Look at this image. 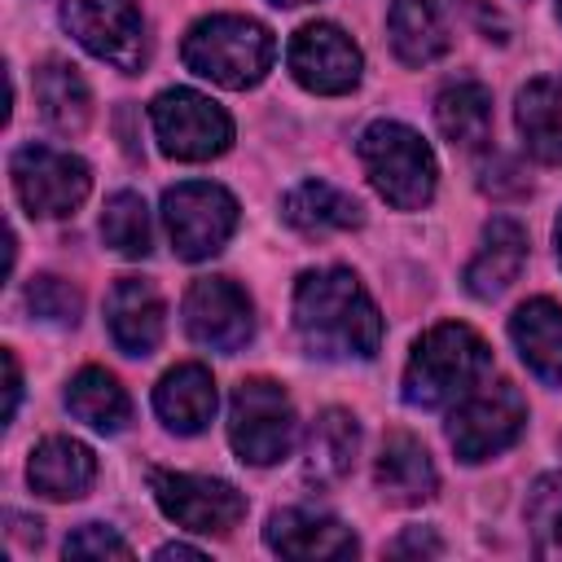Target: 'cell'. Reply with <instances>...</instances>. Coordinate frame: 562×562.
<instances>
[{"label":"cell","mask_w":562,"mask_h":562,"mask_svg":"<svg viewBox=\"0 0 562 562\" xmlns=\"http://www.w3.org/2000/svg\"><path fill=\"white\" fill-rule=\"evenodd\" d=\"M101 241L127 259H145L154 246V228H149V206L140 193L119 189L114 198H105L101 211Z\"/></svg>","instance_id":"cell-28"},{"label":"cell","mask_w":562,"mask_h":562,"mask_svg":"<svg viewBox=\"0 0 562 562\" xmlns=\"http://www.w3.org/2000/svg\"><path fill=\"white\" fill-rule=\"evenodd\" d=\"M9 522H13V527H9V536H13V540H22V544H40V540H44V522H40V518L9 514Z\"/></svg>","instance_id":"cell-34"},{"label":"cell","mask_w":562,"mask_h":562,"mask_svg":"<svg viewBox=\"0 0 562 562\" xmlns=\"http://www.w3.org/2000/svg\"><path fill=\"white\" fill-rule=\"evenodd\" d=\"M531 549L549 562H562V474H544L527 492Z\"/></svg>","instance_id":"cell-29"},{"label":"cell","mask_w":562,"mask_h":562,"mask_svg":"<svg viewBox=\"0 0 562 562\" xmlns=\"http://www.w3.org/2000/svg\"><path fill=\"white\" fill-rule=\"evenodd\" d=\"M356 154L382 202H391L395 211L430 206L435 184H439V162L408 123H395V119L369 123L356 140Z\"/></svg>","instance_id":"cell-4"},{"label":"cell","mask_w":562,"mask_h":562,"mask_svg":"<svg viewBox=\"0 0 562 562\" xmlns=\"http://www.w3.org/2000/svg\"><path fill=\"white\" fill-rule=\"evenodd\" d=\"M299 439V413L281 382L241 378L228 400V443L246 465H277Z\"/></svg>","instance_id":"cell-5"},{"label":"cell","mask_w":562,"mask_h":562,"mask_svg":"<svg viewBox=\"0 0 562 562\" xmlns=\"http://www.w3.org/2000/svg\"><path fill=\"white\" fill-rule=\"evenodd\" d=\"M154 558H202V549H193V544H162Z\"/></svg>","instance_id":"cell-35"},{"label":"cell","mask_w":562,"mask_h":562,"mask_svg":"<svg viewBox=\"0 0 562 562\" xmlns=\"http://www.w3.org/2000/svg\"><path fill=\"white\" fill-rule=\"evenodd\" d=\"M522 430H527V400L505 378L501 382L483 378L470 395L457 400V408L448 417V443L465 465H479V461L514 448Z\"/></svg>","instance_id":"cell-6"},{"label":"cell","mask_w":562,"mask_h":562,"mask_svg":"<svg viewBox=\"0 0 562 562\" xmlns=\"http://www.w3.org/2000/svg\"><path fill=\"white\" fill-rule=\"evenodd\" d=\"M4 373H9V386H4V422H13V413H18V400H22V369H18V356L13 351H4Z\"/></svg>","instance_id":"cell-33"},{"label":"cell","mask_w":562,"mask_h":562,"mask_svg":"<svg viewBox=\"0 0 562 562\" xmlns=\"http://www.w3.org/2000/svg\"><path fill=\"white\" fill-rule=\"evenodd\" d=\"M558 18H562V0H558Z\"/></svg>","instance_id":"cell-38"},{"label":"cell","mask_w":562,"mask_h":562,"mask_svg":"<svg viewBox=\"0 0 562 562\" xmlns=\"http://www.w3.org/2000/svg\"><path fill=\"white\" fill-rule=\"evenodd\" d=\"M294 334L321 360H373L382 316L351 268H312L294 285Z\"/></svg>","instance_id":"cell-1"},{"label":"cell","mask_w":562,"mask_h":562,"mask_svg":"<svg viewBox=\"0 0 562 562\" xmlns=\"http://www.w3.org/2000/svg\"><path fill=\"white\" fill-rule=\"evenodd\" d=\"M149 492L158 509L198 536H228L246 518V496L211 474H184V470H149Z\"/></svg>","instance_id":"cell-10"},{"label":"cell","mask_w":562,"mask_h":562,"mask_svg":"<svg viewBox=\"0 0 562 562\" xmlns=\"http://www.w3.org/2000/svg\"><path fill=\"white\" fill-rule=\"evenodd\" d=\"M435 127L461 145V149H479L492 140V92L474 79H457L435 97Z\"/></svg>","instance_id":"cell-27"},{"label":"cell","mask_w":562,"mask_h":562,"mask_svg":"<svg viewBox=\"0 0 562 562\" xmlns=\"http://www.w3.org/2000/svg\"><path fill=\"white\" fill-rule=\"evenodd\" d=\"M443 544L430 536V531H422V527H408L395 544H391V553H439Z\"/></svg>","instance_id":"cell-32"},{"label":"cell","mask_w":562,"mask_h":562,"mask_svg":"<svg viewBox=\"0 0 562 562\" xmlns=\"http://www.w3.org/2000/svg\"><path fill=\"white\" fill-rule=\"evenodd\" d=\"M162 224L180 259H211L237 233V198L224 184L184 180L162 193Z\"/></svg>","instance_id":"cell-9"},{"label":"cell","mask_w":562,"mask_h":562,"mask_svg":"<svg viewBox=\"0 0 562 562\" xmlns=\"http://www.w3.org/2000/svg\"><path fill=\"white\" fill-rule=\"evenodd\" d=\"M509 338L522 364L540 382L562 386V303L558 299H527L509 316Z\"/></svg>","instance_id":"cell-21"},{"label":"cell","mask_w":562,"mask_h":562,"mask_svg":"<svg viewBox=\"0 0 562 562\" xmlns=\"http://www.w3.org/2000/svg\"><path fill=\"white\" fill-rule=\"evenodd\" d=\"M180 57L193 75L241 92V88H255L272 70L277 40L263 22H255L246 13H211L184 31Z\"/></svg>","instance_id":"cell-3"},{"label":"cell","mask_w":562,"mask_h":562,"mask_svg":"<svg viewBox=\"0 0 562 562\" xmlns=\"http://www.w3.org/2000/svg\"><path fill=\"white\" fill-rule=\"evenodd\" d=\"M66 408H70L79 422H88L92 430H101V435H119V430L132 422V400H127V391H123L119 378H114L110 369H101V364H88V369H79V373L70 378V386H66Z\"/></svg>","instance_id":"cell-26"},{"label":"cell","mask_w":562,"mask_h":562,"mask_svg":"<svg viewBox=\"0 0 562 562\" xmlns=\"http://www.w3.org/2000/svg\"><path fill=\"white\" fill-rule=\"evenodd\" d=\"M285 66L307 92L342 97V92H351L360 83L364 57H360V48L351 44V35L338 22H307V26H299L290 35Z\"/></svg>","instance_id":"cell-13"},{"label":"cell","mask_w":562,"mask_h":562,"mask_svg":"<svg viewBox=\"0 0 562 562\" xmlns=\"http://www.w3.org/2000/svg\"><path fill=\"white\" fill-rule=\"evenodd\" d=\"M373 483L386 501L395 505H422L439 492V470L426 452V443L408 430H391L382 439V452H378V465H373Z\"/></svg>","instance_id":"cell-17"},{"label":"cell","mask_w":562,"mask_h":562,"mask_svg":"<svg viewBox=\"0 0 562 562\" xmlns=\"http://www.w3.org/2000/svg\"><path fill=\"white\" fill-rule=\"evenodd\" d=\"M184 334L206 351H241L255 338V307L246 290L228 277H198L180 303Z\"/></svg>","instance_id":"cell-12"},{"label":"cell","mask_w":562,"mask_h":562,"mask_svg":"<svg viewBox=\"0 0 562 562\" xmlns=\"http://www.w3.org/2000/svg\"><path fill=\"white\" fill-rule=\"evenodd\" d=\"M487 373H492L487 342L470 325L443 321L413 342L400 395L408 408H448L461 395H470Z\"/></svg>","instance_id":"cell-2"},{"label":"cell","mask_w":562,"mask_h":562,"mask_svg":"<svg viewBox=\"0 0 562 562\" xmlns=\"http://www.w3.org/2000/svg\"><path fill=\"white\" fill-rule=\"evenodd\" d=\"M26 479L48 501H79L97 479V457L88 443H79L70 435H48L31 448Z\"/></svg>","instance_id":"cell-18"},{"label":"cell","mask_w":562,"mask_h":562,"mask_svg":"<svg viewBox=\"0 0 562 562\" xmlns=\"http://www.w3.org/2000/svg\"><path fill=\"white\" fill-rule=\"evenodd\" d=\"M522 263H527V233H522V224L509 220V215H496L483 228L479 255L465 263V290L474 299H496V294H505L518 281Z\"/></svg>","instance_id":"cell-20"},{"label":"cell","mask_w":562,"mask_h":562,"mask_svg":"<svg viewBox=\"0 0 562 562\" xmlns=\"http://www.w3.org/2000/svg\"><path fill=\"white\" fill-rule=\"evenodd\" d=\"M553 241H558V263H562V211H558V224H553Z\"/></svg>","instance_id":"cell-36"},{"label":"cell","mask_w":562,"mask_h":562,"mask_svg":"<svg viewBox=\"0 0 562 562\" xmlns=\"http://www.w3.org/2000/svg\"><path fill=\"white\" fill-rule=\"evenodd\" d=\"M215 404H220L215 378L198 360H184V364L167 369L158 378V386H154V413L176 435H202L211 426V417H215Z\"/></svg>","instance_id":"cell-16"},{"label":"cell","mask_w":562,"mask_h":562,"mask_svg":"<svg viewBox=\"0 0 562 562\" xmlns=\"http://www.w3.org/2000/svg\"><path fill=\"white\" fill-rule=\"evenodd\" d=\"M281 220L303 237H329L364 224V206L329 180H303L281 198Z\"/></svg>","instance_id":"cell-19"},{"label":"cell","mask_w":562,"mask_h":562,"mask_svg":"<svg viewBox=\"0 0 562 562\" xmlns=\"http://www.w3.org/2000/svg\"><path fill=\"white\" fill-rule=\"evenodd\" d=\"M514 123H518V136L536 162L562 167V88L553 79H531L518 92Z\"/></svg>","instance_id":"cell-24"},{"label":"cell","mask_w":562,"mask_h":562,"mask_svg":"<svg viewBox=\"0 0 562 562\" xmlns=\"http://www.w3.org/2000/svg\"><path fill=\"white\" fill-rule=\"evenodd\" d=\"M263 544L281 558H356L360 553V540L351 527H342L329 514L303 509V505L268 514Z\"/></svg>","instance_id":"cell-15"},{"label":"cell","mask_w":562,"mask_h":562,"mask_svg":"<svg viewBox=\"0 0 562 562\" xmlns=\"http://www.w3.org/2000/svg\"><path fill=\"white\" fill-rule=\"evenodd\" d=\"M356 452H360V422L347 408H325L307 430L303 479L312 487H334L351 474Z\"/></svg>","instance_id":"cell-22"},{"label":"cell","mask_w":562,"mask_h":562,"mask_svg":"<svg viewBox=\"0 0 562 562\" xmlns=\"http://www.w3.org/2000/svg\"><path fill=\"white\" fill-rule=\"evenodd\" d=\"M61 26L101 61L136 75L149 57L145 18L136 0H61Z\"/></svg>","instance_id":"cell-11"},{"label":"cell","mask_w":562,"mask_h":562,"mask_svg":"<svg viewBox=\"0 0 562 562\" xmlns=\"http://www.w3.org/2000/svg\"><path fill=\"white\" fill-rule=\"evenodd\" d=\"M26 307H31L40 321H48V325H75L79 312H83V299H79V290H75L70 281L44 272V277H31V285H26Z\"/></svg>","instance_id":"cell-30"},{"label":"cell","mask_w":562,"mask_h":562,"mask_svg":"<svg viewBox=\"0 0 562 562\" xmlns=\"http://www.w3.org/2000/svg\"><path fill=\"white\" fill-rule=\"evenodd\" d=\"M61 553L66 558H132V544L105 522H83L79 531L66 536Z\"/></svg>","instance_id":"cell-31"},{"label":"cell","mask_w":562,"mask_h":562,"mask_svg":"<svg viewBox=\"0 0 562 562\" xmlns=\"http://www.w3.org/2000/svg\"><path fill=\"white\" fill-rule=\"evenodd\" d=\"M13 193L35 220H66L83 206L92 189V171L79 154L53 145H22L9 158Z\"/></svg>","instance_id":"cell-8"},{"label":"cell","mask_w":562,"mask_h":562,"mask_svg":"<svg viewBox=\"0 0 562 562\" xmlns=\"http://www.w3.org/2000/svg\"><path fill=\"white\" fill-rule=\"evenodd\" d=\"M105 325L123 356H149L167 329V303L149 277H119L105 294Z\"/></svg>","instance_id":"cell-14"},{"label":"cell","mask_w":562,"mask_h":562,"mask_svg":"<svg viewBox=\"0 0 562 562\" xmlns=\"http://www.w3.org/2000/svg\"><path fill=\"white\" fill-rule=\"evenodd\" d=\"M149 123H154L158 149L176 162H206L233 145L228 110L193 88H162L149 101Z\"/></svg>","instance_id":"cell-7"},{"label":"cell","mask_w":562,"mask_h":562,"mask_svg":"<svg viewBox=\"0 0 562 562\" xmlns=\"http://www.w3.org/2000/svg\"><path fill=\"white\" fill-rule=\"evenodd\" d=\"M272 4H281V9H294V4H312V0H272Z\"/></svg>","instance_id":"cell-37"},{"label":"cell","mask_w":562,"mask_h":562,"mask_svg":"<svg viewBox=\"0 0 562 562\" xmlns=\"http://www.w3.org/2000/svg\"><path fill=\"white\" fill-rule=\"evenodd\" d=\"M386 35L404 66H430L452 48V31L435 0H395L386 13Z\"/></svg>","instance_id":"cell-23"},{"label":"cell","mask_w":562,"mask_h":562,"mask_svg":"<svg viewBox=\"0 0 562 562\" xmlns=\"http://www.w3.org/2000/svg\"><path fill=\"white\" fill-rule=\"evenodd\" d=\"M35 101H40L44 123L61 136H79L92 119V92H88L83 75L70 61H57V57H48L35 70Z\"/></svg>","instance_id":"cell-25"}]
</instances>
